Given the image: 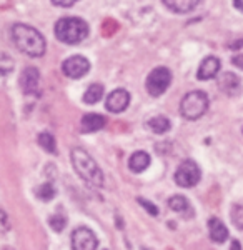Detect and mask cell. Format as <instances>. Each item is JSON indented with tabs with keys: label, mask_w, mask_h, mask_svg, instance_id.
Returning <instances> with one entry per match:
<instances>
[{
	"label": "cell",
	"mask_w": 243,
	"mask_h": 250,
	"mask_svg": "<svg viewBox=\"0 0 243 250\" xmlns=\"http://www.w3.org/2000/svg\"><path fill=\"white\" fill-rule=\"evenodd\" d=\"M102 97H103V85L102 83H92V85L85 90L83 102L88 104V105H94V104L99 102Z\"/></svg>",
	"instance_id": "17"
},
{
	"label": "cell",
	"mask_w": 243,
	"mask_h": 250,
	"mask_svg": "<svg viewBox=\"0 0 243 250\" xmlns=\"http://www.w3.org/2000/svg\"><path fill=\"white\" fill-rule=\"evenodd\" d=\"M232 63L235 67H238L243 70V55H235V57L232 59Z\"/></svg>",
	"instance_id": "28"
},
{
	"label": "cell",
	"mask_w": 243,
	"mask_h": 250,
	"mask_svg": "<svg viewBox=\"0 0 243 250\" xmlns=\"http://www.w3.org/2000/svg\"><path fill=\"white\" fill-rule=\"evenodd\" d=\"M130 104V94H128L125 88H117L108 94L107 102H105V107H107L108 112H113V114H120Z\"/></svg>",
	"instance_id": "9"
},
{
	"label": "cell",
	"mask_w": 243,
	"mask_h": 250,
	"mask_svg": "<svg viewBox=\"0 0 243 250\" xmlns=\"http://www.w3.org/2000/svg\"><path fill=\"white\" fill-rule=\"evenodd\" d=\"M48 224H50V227L54 229L55 232H62L67 225V219L63 215H52Z\"/></svg>",
	"instance_id": "24"
},
{
	"label": "cell",
	"mask_w": 243,
	"mask_h": 250,
	"mask_svg": "<svg viewBox=\"0 0 243 250\" xmlns=\"http://www.w3.org/2000/svg\"><path fill=\"white\" fill-rule=\"evenodd\" d=\"M139 204L142 205V207L145 208L148 213H152V215H159V208L155 207V204H152V202H148V200H145V199H139Z\"/></svg>",
	"instance_id": "26"
},
{
	"label": "cell",
	"mask_w": 243,
	"mask_h": 250,
	"mask_svg": "<svg viewBox=\"0 0 243 250\" xmlns=\"http://www.w3.org/2000/svg\"><path fill=\"white\" fill-rule=\"evenodd\" d=\"M148 127L152 128L155 134H165V132L170 130V127H172V124H170V120L167 117L163 115H159V117H153V119L148 120Z\"/></svg>",
	"instance_id": "19"
},
{
	"label": "cell",
	"mask_w": 243,
	"mask_h": 250,
	"mask_svg": "<svg viewBox=\"0 0 243 250\" xmlns=\"http://www.w3.org/2000/svg\"><path fill=\"white\" fill-rule=\"evenodd\" d=\"M37 140H39L40 147L45 148V152H48V154H57V144H55V139L52 134H48V132H42Z\"/></svg>",
	"instance_id": "20"
},
{
	"label": "cell",
	"mask_w": 243,
	"mask_h": 250,
	"mask_svg": "<svg viewBox=\"0 0 243 250\" xmlns=\"http://www.w3.org/2000/svg\"><path fill=\"white\" fill-rule=\"evenodd\" d=\"M230 250H242V245L238 240H232V245H230Z\"/></svg>",
	"instance_id": "29"
},
{
	"label": "cell",
	"mask_w": 243,
	"mask_h": 250,
	"mask_svg": "<svg viewBox=\"0 0 243 250\" xmlns=\"http://www.w3.org/2000/svg\"><path fill=\"white\" fill-rule=\"evenodd\" d=\"M105 124H107V120H105L103 115L87 114L82 117V132L92 134V132H97V130H100V128H103Z\"/></svg>",
	"instance_id": "13"
},
{
	"label": "cell",
	"mask_w": 243,
	"mask_h": 250,
	"mask_svg": "<svg viewBox=\"0 0 243 250\" xmlns=\"http://www.w3.org/2000/svg\"><path fill=\"white\" fill-rule=\"evenodd\" d=\"M228 47H230V48H233V50H237V48L243 47V40H237V42H235V43H230Z\"/></svg>",
	"instance_id": "30"
},
{
	"label": "cell",
	"mask_w": 243,
	"mask_h": 250,
	"mask_svg": "<svg viewBox=\"0 0 243 250\" xmlns=\"http://www.w3.org/2000/svg\"><path fill=\"white\" fill-rule=\"evenodd\" d=\"M208 110V97L202 90L188 92L180 102V112L187 120H197Z\"/></svg>",
	"instance_id": "4"
},
{
	"label": "cell",
	"mask_w": 243,
	"mask_h": 250,
	"mask_svg": "<svg viewBox=\"0 0 243 250\" xmlns=\"http://www.w3.org/2000/svg\"><path fill=\"white\" fill-rule=\"evenodd\" d=\"M208 232H210V239L217 242V244H223L228 239V229L225 227L223 222L215 219V217H212L208 220Z\"/></svg>",
	"instance_id": "12"
},
{
	"label": "cell",
	"mask_w": 243,
	"mask_h": 250,
	"mask_svg": "<svg viewBox=\"0 0 243 250\" xmlns=\"http://www.w3.org/2000/svg\"><path fill=\"white\" fill-rule=\"evenodd\" d=\"M172 82V72L167 67H157L153 68L147 77V92L152 97H160L168 88Z\"/></svg>",
	"instance_id": "5"
},
{
	"label": "cell",
	"mask_w": 243,
	"mask_h": 250,
	"mask_svg": "<svg viewBox=\"0 0 243 250\" xmlns=\"http://www.w3.org/2000/svg\"><path fill=\"white\" fill-rule=\"evenodd\" d=\"M88 70H90V62L82 55H74L62 63V72L68 79H80L87 75Z\"/></svg>",
	"instance_id": "7"
},
{
	"label": "cell",
	"mask_w": 243,
	"mask_h": 250,
	"mask_svg": "<svg viewBox=\"0 0 243 250\" xmlns=\"http://www.w3.org/2000/svg\"><path fill=\"white\" fill-rule=\"evenodd\" d=\"M75 2H79V0H52V3L57 7H72Z\"/></svg>",
	"instance_id": "27"
},
{
	"label": "cell",
	"mask_w": 243,
	"mask_h": 250,
	"mask_svg": "<svg viewBox=\"0 0 243 250\" xmlns=\"http://www.w3.org/2000/svg\"><path fill=\"white\" fill-rule=\"evenodd\" d=\"M198 2H200V0H163L165 5L172 12H177V14L192 12L198 5Z\"/></svg>",
	"instance_id": "16"
},
{
	"label": "cell",
	"mask_w": 243,
	"mask_h": 250,
	"mask_svg": "<svg viewBox=\"0 0 243 250\" xmlns=\"http://www.w3.org/2000/svg\"><path fill=\"white\" fill-rule=\"evenodd\" d=\"M230 215H232V222L235 224V227L243 230V205H233Z\"/></svg>",
	"instance_id": "22"
},
{
	"label": "cell",
	"mask_w": 243,
	"mask_h": 250,
	"mask_svg": "<svg viewBox=\"0 0 243 250\" xmlns=\"http://www.w3.org/2000/svg\"><path fill=\"white\" fill-rule=\"evenodd\" d=\"M168 207L177 213H190V202L183 195H173L168 199Z\"/></svg>",
	"instance_id": "18"
},
{
	"label": "cell",
	"mask_w": 243,
	"mask_h": 250,
	"mask_svg": "<svg viewBox=\"0 0 243 250\" xmlns=\"http://www.w3.org/2000/svg\"><path fill=\"white\" fill-rule=\"evenodd\" d=\"M233 5L240 12H243V0H233Z\"/></svg>",
	"instance_id": "31"
},
{
	"label": "cell",
	"mask_w": 243,
	"mask_h": 250,
	"mask_svg": "<svg viewBox=\"0 0 243 250\" xmlns=\"http://www.w3.org/2000/svg\"><path fill=\"white\" fill-rule=\"evenodd\" d=\"M218 87H220V90H223L225 94L232 95L238 90V87H240V79L235 74H232V72H225V74H222L220 79H218Z\"/></svg>",
	"instance_id": "14"
},
{
	"label": "cell",
	"mask_w": 243,
	"mask_h": 250,
	"mask_svg": "<svg viewBox=\"0 0 243 250\" xmlns=\"http://www.w3.org/2000/svg\"><path fill=\"white\" fill-rule=\"evenodd\" d=\"M12 40L15 47L28 57H42L45 54V39L37 29L27 23H14L12 25Z\"/></svg>",
	"instance_id": "1"
},
{
	"label": "cell",
	"mask_w": 243,
	"mask_h": 250,
	"mask_svg": "<svg viewBox=\"0 0 243 250\" xmlns=\"http://www.w3.org/2000/svg\"><path fill=\"white\" fill-rule=\"evenodd\" d=\"M10 230V220L5 210L0 208V232H9Z\"/></svg>",
	"instance_id": "25"
},
{
	"label": "cell",
	"mask_w": 243,
	"mask_h": 250,
	"mask_svg": "<svg viewBox=\"0 0 243 250\" xmlns=\"http://www.w3.org/2000/svg\"><path fill=\"white\" fill-rule=\"evenodd\" d=\"M39 82H40V74L35 67H27L22 72V75H20V88L27 95L37 94Z\"/></svg>",
	"instance_id": "10"
},
{
	"label": "cell",
	"mask_w": 243,
	"mask_h": 250,
	"mask_svg": "<svg viewBox=\"0 0 243 250\" xmlns=\"http://www.w3.org/2000/svg\"><path fill=\"white\" fill-rule=\"evenodd\" d=\"M99 240L90 229L80 227L72 233V249L74 250H97Z\"/></svg>",
	"instance_id": "8"
},
{
	"label": "cell",
	"mask_w": 243,
	"mask_h": 250,
	"mask_svg": "<svg viewBox=\"0 0 243 250\" xmlns=\"http://www.w3.org/2000/svg\"><path fill=\"white\" fill-rule=\"evenodd\" d=\"M14 70V60L7 54H0V75H9Z\"/></svg>",
	"instance_id": "23"
},
{
	"label": "cell",
	"mask_w": 243,
	"mask_h": 250,
	"mask_svg": "<svg viewBox=\"0 0 243 250\" xmlns=\"http://www.w3.org/2000/svg\"><path fill=\"white\" fill-rule=\"evenodd\" d=\"M220 65L222 63L217 57H213V55L206 57L203 62L200 63V67H198V72H197L198 80H210V79L217 77L218 70H220Z\"/></svg>",
	"instance_id": "11"
},
{
	"label": "cell",
	"mask_w": 243,
	"mask_h": 250,
	"mask_svg": "<svg viewBox=\"0 0 243 250\" xmlns=\"http://www.w3.org/2000/svg\"><path fill=\"white\" fill-rule=\"evenodd\" d=\"M148 165H150V155L147 154V152H143V150L135 152V154L128 159V168H130L132 172H135V173L143 172Z\"/></svg>",
	"instance_id": "15"
},
{
	"label": "cell",
	"mask_w": 243,
	"mask_h": 250,
	"mask_svg": "<svg viewBox=\"0 0 243 250\" xmlns=\"http://www.w3.org/2000/svg\"><path fill=\"white\" fill-rule=\"evenodd\" d=\"M37 197L40 200H43V202H48V200H52L55 197V187L48 182L42 184L37 188Z\"/></svg>",
	"instance_id": "21"
},
{
	"label": "cell",
	"mask_w": 243,
	"mask_h": 250,
	"mask_svg": "<svg viewBox=\"0 0 243 250\" xmlns=\"http://www.w3.org/2000/svg\"><path fill=\"white\" fill-rule=\"evenodd\" d=\"M72 164H74L75 172L92 187H102L103 185V172L97 165V162L92 159L88 152L83 148H74L72 150Z\"/></svg>",
	"instance_id": "2"
},
{
	"label": "cell",
	"mask_w": 243,
	"mask_h": 250,
	"mask_svg": "<svg viewBox=\"0 0 243 250\" xmlns=\"http://www.w3.org/2000/svg\"><path fill=\"white\" fill-rule=\"evenodd\" d=\"M88 25L79 17H63L55 23V37L63 43L75 45L87 39Z\"/></svg>",
	"instance_id": "3"
},
{
	"label": "cell",
	"mask_w": 243,
	"mask_h": 250,
	"mask_svg": "<svg viewBox=\"0 0 243 250\" xmlns=\"http://www.w3.org/2000/svg\"><path fill=\"white\" fill-rule=\"evenodd\" d=\"M200 167L193 162V160H183L180 165H178L177 172H175V182L183 188H190L195 187V185L200 182Z\"/></svg>",
	"instance_id": "6"
}]
</instances>
